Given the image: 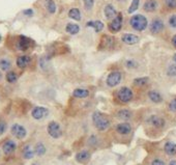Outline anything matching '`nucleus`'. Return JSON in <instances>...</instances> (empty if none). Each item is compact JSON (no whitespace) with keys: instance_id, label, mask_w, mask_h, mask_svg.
<instances>
[{"instance_id":"7","label":"nucleus","mask_w":176,"mask_h":165,"mask_svg":"<svg viewBox=\"0 0 176 165\" xmlns=\"http://www.w3.org/2000/svg\"><path fill=\"white\" fill-rule=\"evenodd\" d=\"M120 81H121V73L117 72V71L110 73L107 77V84H108V86H110V87H114L118 85V84L120 83Z\"/></svg>"},{"instance_id":"14","label":"nucleus","mask_w":176,"mask_h":165,"mask_svg":"<svg viewBox=\"0 0 176 165\" xmlns=\"http://www.w3.org/2000/svg\"><path fill=\"white\" fill-rule=\"evenodd\" d=\"M116 131L119 134H121V135H127V134H128L132 131V127L127 123H121L117 125Z\"/></svg>"},{"instance_id":"29","label":"nucleus","mask_w":176,"mask_h":165,"mask_svg":"<svg viewBox=\"0 0 176 165\" xmlns=\"http://www.w3.org/2000/svg\"><path fill=\"white\" fill-rule=\"evenodd\" d=\"M139 4H140V0H133V1H132V4L130 5V8L127 9L128 14H133V13L136 12L139 8Z\"/></svg>"},{"instance_id":"11","label":"nucleus","mask_w":176,"mask_h":165,"mask_svg":"<svg viewBox=\"0 0 176 165\" xmlns=\"http://www.w3.org/2000/svg\"><path fill=\"white\" fill-rule=\"evenodd\" d=\"M16 147H17V144H16L15 141L8 140V141H5V142L3 143L2 151H3V153H4L5 155H11L16 151Z\"/></svg>"},{"instance_id":"12","label":"nucleus","mask_w":176,"mask_h":165,"mask_svg":"<svg viewBox=\"0 0 176 165\" xmlns=\"http://www.w3.org/2000/svg\"><path fill=\"white\" fill-rule=\"evenodd\" d=\"M164 29V23L161 19H154L150 24V31L152 33H158Z\"/></svg>"},{"instance_id":"28","label":"nucleus","mask_w":176,"mask_h":165,"mask_svg":"<svg viewBox=\"0 0 176 165\" xmlns=\"http://www.w3.org/2000/svg\"><path fill=\"white\" fill-rule=\"evenodd\" d=\"M11 67H12V63L8 59H5V58L0 59V69L2 71H8L11 69Z\"/></svg>"},{"instance_id":"38","label":"nucleus","mask_w":176,"mask_h":165,"mask_svg":"<svg viewBox=\"0 0 176 165\" xmlns=\"http://www.w3.org/2000/svg\"><path fill=\"white\" fill-rule=\"evenodd\" d=\"M126 66L127 67V68L133 69V68H136L137 67V62L135 61V60H127V61L126 62Z\"/></svg>"},{"instance_id":"34","label":"nucleus","mask_w":176,"mask_h":165,"mask_svg":"<svg viewBox=\"0 0 176 165\" xmlns=\"http://www.w3.org/2000/svg\"><path fill=\"white\" fill-rule=\"evenodd\" d=\"M83 1H84V6H85V8L87 11H90V9L93 8L94 0H83Z\"/></svg>"},{"instance_id":"48","label":"nucleus","mask_w":176,"mask_h":165,"mask_svg":"<svg viewBox=\"0 0 176 165\" xmlns=\"http://www.w3.org/2000/svg\"><path fill=\"white\" fill-rule=\"evenodd\" d=\"M119 1H121V0H119Z\"/></svg>"},{"instance_id":"47","label":"nucleus","mask_w":176,"mask_h":165,"mask_svg":"<svg viewBox=\"0 0 176 165\" xmlns=\"http://www.w3.org/2000/svg\"><path fill=\"white\" fill-rule=\"evenodd\" d=\"M33 165H38V164H33Z\"/></svg>"},{"instance_id":"26","label":"nucleus","mask_w":176,"mask_h":165,"mask_svg":"<svg viewBox=\"0 0 176 165\" xmlns=\"http://www.w3.org/2000/svg\"><path fill=\"white\" fill-rule=\"evenodd\" d=\"M33 156H34V151L29 146H26L24 149H23V157H24L25 159H32Z\"/></svg>"},{"instance_id":"16","label":"nucleus","mask_w":176,"mask_h":165,"mask_svg":"<svg viewBox=\"0 0 176 165\" xmlns=\"http://www.w3.org/2000/svg\"><path fill=\"white\" fill-rule=\"evenodd\" d=\"M105 16H106L107 19H114L115 17L117 16V12L115 8L112 4H108L106 5V8H105Z\"/></svg>"},{"instance_id":"42","label":"nucleus","mask_w":176,"mask_h":165,"mask_svg":"<svg viewBox=\"0 0 176 165\" xmlns=\"http://www.w3.org/2000/svg\"><path fill=\"white\" fill-rule=\"evenodd\" d=\"M172 45H173L175 48H176V35L172 38Z\"/></svg>"},{"instance_id":"8","label":"nucleus","mask_w":176,"mask_h":165,"mask_svg":"<svg viewBox=\"0 0 176 165\" xmlns=\"http://www.w3.org/2000/svg\"><path fill=\"white\" fill-rule=\"evenodd\" d=\"M48 109L45 108V107H35V108H33L32 111H31V115L34 120H43L45 119V117L48 115Z\"/></svg>"},{"instance_id":"33","label":"nucleus","mask_w":176,"mask_h":165,"mask_svg":"<svg viewBox=\"0 0 176 165\" xmlns=\"http://www.w3.org/2000/svg\"><path fill=\"white\" fill-rule=\"evenodd\" d=\"M167 74L169 76L176 77V65H171L169 66V68L167 70Z\"/></svg>"},{"instance_id":"40","label":"nucleus","mask_w":176,"mask_h":165,"mask_svg":"<svg viewBox=\"0 0 176 165\" xmlns=\"http://www.w3.org/2000/svg\"><path fill=\"white\" fill-rule=\"evenodd\" d=\"M151 165H165V163L162 160H160V159H155V160L152 161Z\"/></svg>"},{"instance_id":"22","label":"nucleus","mask_w":176,"mask_h":165,"mask_svg":"<svg viewBox=\"0 0 176 165\" xmlns=\"http://www.w3.org/2000/svg\"><path fill=\"white\" fill-rule=\"evenodd\" d=\"M117 117L121 120H128L132 117V112L127 109H121L117 112Z\"/></svg>"},{"instance_id":"27","label":"nucleus","mask_w":176,"mask_h":165,"mask_svg":"<svg viewBox=\"0 0 176 165\" xmlns=\"http://www.w3.org/2000/svg\"><path fill=\"white\" fill-rule=\"evenodd\" d=\"M34 153L38 155V156H43V155H45V153H46L45 146H44L42 142L38 143L34 147Z\"/></svg>"},{"instance_id":"21","label":"nucleus","mask_w":176,"mask_h":165,"mask_svg":"<svg viewBox=\"0 0 176 165\" xmlns=\"http://www.w3.org/2000/svg\"><path fill=\"white\" fill-rule=\"evenodd\" d=\"M65 31L72 35H77V33L80 31V26L78 24H75V23H69L65 27Z\"/></svg>"},{"instance_id":"46","label":"nucleus","mask_w":176,"mask_h":165,"mask_svg":"<svg viewBox=\"0 0 176 165\" xmlns=\"http://www.w3.org/2000/svg\"><path fill=\"white\" fill-rule=\"evenodd\" d=\"M0 42H1V35H0Z\"/></svg>"},{"instance_id":"6","label":"nucleus","mask_w":176,"mask_h":165,"mask_svg":"<svg viewBox=\"0 0 176 165\" xmlns=\"http://www.w3.org/2000/svg\"><path fill=\"white\" fill-rule=\"evenodd\" d=\"M11 132H12L13 135L18 138V139H23V138H25L26 135H27L26 129L19 124L13 125L12 128H11Z\"/></svg>"},{"instance_id":"35","label":"nucleus","mask_w":176,"mask_h":165,"mask_svg":"<svg viewBox=\"0 0 176 165\" xmlns=\"http://www.w3.org/2000/svg\"><path fill=\"white\" fill-rule=\"evenodd\" d=\"M165 3L169 8H176V0H165Z\"/></svg>"},{"instance_id":"17","label":"nucleus","mask_w":176,"mask_h":165,"mask_svg":"<svg viewBox=\"0 0 176 165\" xmlns=\"http://www.w3.org/2000/svg\"><path fill=\"white\" fill-rule=\"evenodd\" d=\"M86 27H92L96 32H100L104 29V23L101 21H99V20H96V21H89L86 23Z\"/></svg>"},{"instance_id":"36","label":"nucleus","mask_w":176,"mask_h":165,"mask_svg":"<svg viewBox=\"0 0 176 165\" xmlns=\"http://www.w3.org/2000/svg\"><path fill=\"white\" fill-rule=\"evenodd\" d=\"M169 24H170L171 27L176 28V15L170 17V19H169Z\"/></svg>"},{"instance_id":"5","label":"nucleus","mask_w":176,"mask_h":165,"mask_svg":"<svg viewBox=\"0 0 176 165\" xmlns=\"http://www.w3.org/2000/svg\"><path fill=\"white\" fill-rule=\"evenodd\" d=\"M109 30L111 32H118L122 27V15L121 14H117V16L110 22L109 24Z\"/></svg>"},{"instance_id":"18","label":"nucleus","mask_w":176,"mask_h":165,"mask_svg":"<svg viewBox=\"0 0 176 165\" xmlns=\"http://www.w3.org/2000/svg\"><path fill=\"white\" fill-rule=\"evenodd\" d=\"M158 1L157 0H147L146 2L144 3V6H143V8H144V11H146V12H154L155 9L158 8Z\"/></svg>"},{"instance_id":"30","label":"nucleus","mask_w":176,"mask_h":165,"mask_svg":"<svg viewBox=\"0 0 176 165\" xmlns=\"http://www.w3.org/2000/svg\"><path fill=\"white\" fill-rule=\"evenodd\" d=\"M18 80V76L15 72H8L6 74V81L8 83H15Z\"/></svg>"},{"instance_id":"1","label":"nucleus","mask_w":176,"mask_h":165,"mask_svg":"<svg viewBox=\"0 0 176 165\" xmlns=\"http://www.w3.org/2000/svg\"><path fill=\"white\" fill-rule=\"evenodd\" d=\"M92 122L94 127L100 131H105L110 127L109 120L101 112H94L92 114Z\"/></svg>"},{"instance_id":"20","label":"nucleus","mask_w":176,"mask_h":165,"mask_svg":"<svg viewBox=\"0 0 176 165\" xmlns=\"http://www.w3.org/2000/svg\"><path fill=\"white\" fill-rule=\"evenodd\" d=\"M73 96L78 99H85L88 96H89V90L84 89V88H77L74 90Z\"/></svg>"},{"instance_id":"45","label":"nucleus","mask_w":176,"mask_h":165,"mask_svg":"<svg viewBox=\"0 0 176 165\" xmlns=\"http://www.w3.org/2000/svg\"><path fill=\"white\" fill-rule=\"evenodd\" d=\"M2 79V74H1V72H0V80Z\"/></svg>"},{"instance_id":"19","label":"nucleus","mask_w":176,"mask_h":165,"mask_svg":"<svg viewBox=\"0 0 176 165\" xmlns=\"http://www.w3.org/2000/svg\"><path fill=\"white\" fill-rule=\"evenodd\" d=\"M89 158H90V153L88 151H82L76 155L77 161L78 162H81V163L86 162V161L89 160Z\"/></svg>"},{"instance_id":"39","label":"nucleus","mask_w":176,"mask_h":165,"mask_svg":"<svg viewBox=\"0 0 176 165\" xmlns=\"http://www.w3.org/2000/svg\"><path fill=\"white\" fill-rule=\"evenodd\" d=\"M6 130V124L3 120H0V135H2Z\"/></svg>"},{"instance_id":"37","label":"nucleus","mask_w":176,"mask_h":165,"mask_svg":"<svg viewBox=\"0 0 176 165\" xmlns=\"http://www.w3.org/2000/svg\"><path fill=\"white\" fill-rule=\"evenodd\" d=\"M169 108H170L171 111H173V112H176V98H174L170 102V104H169Z\"/></svg>"},{"instance_id":"32","label":"nucleus","mask_w":176,"mask_h":165,"mask_svg":"<svg viewBox=\"0 0 176 165\" xmlns=\"http://www.w3.org/2000/svg\"><path fill=\"white\" fill-rule=\"evenodd\" d=\"M148 83V78L147 77H142V78H136L134 80V84L138 86H143L145 84Z\"/></svg>"},{"instance_id":"13","label":"nucleus","mask_w":176,"mask_h":165,"mask_svg":"<svg viewBox=\"0 0 176 165\" xmlns=\"http://www.w3.org/2000/svg\"><path fill=\"white\" fill-rule=\"evenodd\" d=\"M30 61H31V58H30L29 56L27 55H22V56H19L18 58H17V66L19 67L20 69H25L26 67L29 66Z\"/></svg>"},{"instance_id":"44","label":"nucleus","mask_w":176,"mask_h":165,"mask_svg":"<svg viewBox=\"0 0 176 165\" xmlns=\"http://www.w3.org/2000/svg\"><path fill=\"white\" fill-rule=\"evenodd\" d=\"M173 60L176 62V54H174V56H173Z\"/></svg>"},{"instance_id":"2","label":"nucleus","mask_w":176,"mask_h":165,"mask_svg":"<svg viewBox=\"0 0 176 165\" xmlns=\"http://www.w3.org/2000/svg\"><path fill=\"white\" fill-rule=\"evenodd\" d=\"M130 24L137 31H143L147 27L148 21L143 15H134L130 20Z\"/></svg>"},{"instance_id":"24","label":"nucleus","mask_w":176,"mask_h":165,"mask_svg":"<svg viewBox=\"0 0 176 165\" xmlns=\"http://www.w3.org/2000/svg\"><path fill=\"white\" fill-rule=\"evenodd\" d=\"M148 97H149V99L154 103H161L162 101H163L162 96L158 92H154V90H151V92L148 93Z\"/></svg>"},{"instance_id":"23","label":"nucleus","mask_w":176,"mask_h":165,"mask_svg":"<svg viewBox=\"0 0 176 165\" xmlns=\"http://www.w3.org/2000/svg\"><path fill=\"white\" fill-rule=\"evenodd\" d=\"M165 152L170 156L176 155V144L173 142H167L165 144Z\"/></svg>"},{"instance_id":"25","label":"nucleus","mask_w":176,"mask_h":165,"mask_svg":"<svg viewBox=\"0 0 176 165\" xmlns=\"http://www.w3.org/2000/svg\"><path fill=\"white\" fill-rule=\"evenodd\" d=\"M69 17L70 19L75 20V21H81V13L78 8H72L69 12Z\"/></svg>"},{"instance_id":"10","label":"nucleus","mask_w":176,"mask_h":165,"mask_svg":"<svg viewBox=\"0 0 176 165\" xmlns=\"http://www.w3.org/2000/svg\"><path fill=\"white\" fill-rule=\"evenodd\" d=\"M121 41L127 45H135L139 42V36L136 35H133V33H124V35L121 36Z\"/></svg>"},{"instance_id":"31","label":"nucleus","mask_w":176,"mask_h":165,"mask_svg":"<svg viewBox=\"0 0 176 165\" xmlns=\"http://www.w3.org/2000/svg\"><path fill=\"white\" fill-rule=\"evenodd\" d=\"M47 9L50 14H54L56 12V4L53 0H47Z\"/></svg>"},{"instance_id":"3","label":"nucleus","mask_w":176,"mask_h":165,"mask_svg":"<svg viewBox=\"0 0 176 165\" xmlns=\"http://www.w3.org/2000/svg\"><path fill=\"white\" fill-rule=\"evenodd\" d=\"M117 98L123 103H127L133 99V92L128 87H121L117 93Z\"/></svg>"},{"instance_id":"9","label":"nucleus","mask_w":176,"mask_h":165,"mask_svg":"<svg viewBox=\"0 0 176 165\" xmlns=\"http://www.w3.org/2000/svg\"><path fill=\"white\" fill-rule=\"evenodd\" d=\"M30 44H31V40L24 35H21L19 36V41L17 43V48L21 50V51H25L30 47Z\"/></svg>"},{"instance_id":"41","label":"nucleus","mask_w":176,"mask_h":165,"mask_svg":"<svg viewBox=\"0 0 176 165\" xmlns=\"http://www.w3.org/2000/svg\"><path fill=\"white\" fill-rule=\"evenodd\" d=\"M23 14H24L25 16H32L33 15V11L31 8H28V9H25V11H23Z\"/></svg>"},{"instance_id":"15","label":"nucleus","mask_w":176,"mask_h":165,"mask_svg":"<svg viewBox=\"0 0 176 165\" xmlns=\"http://www.w3.org/2000/svg\"><path fill=\"white\" fill-rule=\"evenodd\" d=\"M148 123L151 124L152 126L155 127V128H163L164 125H165V120L160 116L152 115V116L149 117V120H148Z\"/></svg>"},{"instance_id":"43","label":"nucleus","mask_w":176,"mask_h":165,"mask_svg":"<svg viewBox=\"0 0 176 165\" xmlns=\"http://www.w3.org/2000/svg\"><path fill=\"white\" fill-rule=\"evenodd\" d=\"M169 165H176V161H175V160L171 161V162H170V164H169Z\"/></svg>"},{"instance_id":"4","label":"nucleus","mask_w":176,"mask_h":165,"mask_svg":"<svg viewBox=\"0 0 176 165\" xmlns=\"http://www.w3.org/2000/svg\"><path fill=\"white\" fill-rule=\"evenodd\" d=\"M48 133L51 137L59 138L62 135V130L60 128L59 124L56 122H51L48 125Z\"/></svg>"}]
</instances>
